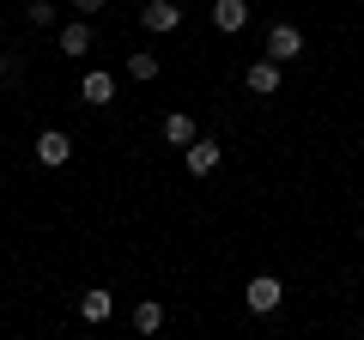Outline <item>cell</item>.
Instances as JSON below:
<instances>
[{"label":"cell","instance_id":"1","mask_svg":"<svg viewBox=\"0 0 364 340\" xmlns=\"http://www.w3.org/2000/svg\"><path fill=\"white\" fill-rule=\"evenodd\" d=\"M219 140H207V134H195V140L182 146V164H188V176H213V170H219Z\"/></svg>","mask_w":364,"mask_h":340},{"label":"cell","instance_id":"2","mask_svg":"<svg viewBox=\"0 0 364 340\" xmlns=\"http://www.w3.org/2000/svg\"><path fill=\"white\" fill-rule=\"evenodd\" d=\"M279 298H286V286H279L273 274H255V280H249V292H243V304L255 316H273V310H279Z\"/></svg>","mask_w":364,"mask_h":340},{"label":"cell","instance_id":"3","mask_svg":"<svg viewBox=\"0 0 364 340\" xmlns=\"http://www.w3.org/2000/svg\"><path fill=\"white\" fill-rule=\"evenodd\" d=\"M267 55H273V61H279V67H286V61H298V55H304V31L279 18V25L267 31Z\"/></svg>","mask_w":364,"mask_h":340},{"label":"cell","instance_id":"4","mask_svg":"<svg viewBox=\"0 0 364 340\" xmlns=\"http://www.w3.org/2000/svg\"><path fill=\"white\" fill-rule=\"evenodd\" d=\"M67 158H73V140H67L61 128H43V134H37V164H43V170H61Z\"/></svg>","mask_w":364,"mask_h":340},{"label":"cell","instance_id":"5","mask_svg":"<svg viewBox=\"0 0 364 340\" xmlns=\"http://www.w3.org/2000/svg\"><path fill=\"white\" fill-rule=\"evenodd\" d=\"M140 25L152 31V37H164V31L182 25V6H176V0H146V6H140Z\"/></svg>","mask_w":364,"mask_h":340},{"label":"cell","instance_id":"6","mask_svg":"<svg viewBox=\"0 0 364 340\" xmlns=\"http://www.w3.org/2000/svg\"><path fill=\"white\" fill-rule=\"evenodd\" d=\"M243 85H249L255 97H273V92H279V61H273V55L249 61V67H243Z\"/></svg>","mask_w":364,"mask_h":340},{"label":"cell","instance_id":"7","mask_svg":"<svg viewBox=\"0 0 364 340\" xmlns=\"http://www.w3.org/2000/svg\"><path fill=\"white\" fill-rule=\"evenodd\" d=\"M79 97H85L91 110H104V104H116V79H109L104 67H91V73L79 79Z\"/></svg>","mask_w":364,"mask_h":340},{"label":"cell","instance_id":"8","mask_svg":"<svg viewBox=\"0 0 364 340\" xmlns=\"http://www.w3.org/2000/svg\"><path fill=\"white\" fill-rule=\"evenodd\" d=\"M213 25H219L225 37H237V31L249 25V0H213Z\"/></svg>","mask_w":364,"mask_h":340},{"label":"cell","instance_id":"9","mask_svg":"<svg viewBox=\"0 0 364 340\" xmlns=\"http://www.w3.org/2000/svg\"><path fill=\"white\" fill-rule=\"evenodd\" d=\"M109 310H116V298H109L104 286H91L85 298H79V316H85V322H109Z\"/></svg>","mask_w":364,"mask_h":340},{"label":"cell","instance_id":"10","mask_svg":"<svg viewBox=\"0 0 364 340\" xmlns=\"http://www.w3.org/2000/svg\"><path fill=\"white\" fill-rule=\"evenodd\" d=\"M61 55H91V25H85V18L61 25Z\"/></svg>","mask_w":364,"mask_h":340},{"label":"cell","instance_id":"11","mask_svg":"<svg viewBox=\"0 0 364 340\" xmlns=\"http://www.w3.org/2000/svg\"><path fill=\"white\" fill-rule=\"evenodd\" d=\"M188 140H195V116H188V110L164 116V146H188Z\"/></svg>","mask_w":364,"mask_h":340},{"label":"cell","instance_id":"12","mask_svg":"<svg viewBox=\"0 0 364 340\" xmlns=\"http://www.w3.org/2000/svg\"><path fill=\"white\" fill-rule=\"evenodd\" d=\"M134 328H140V334H158V328H164V304L140 298V304H134Z\"/></svg>","mask_w":364,"mask_h":340},{"label":"cell","instance_id":"13","mask_svg":"<svg viewBox=\"0 0 364 340\" xmlns=\"http://www.w3.org/2000/svg\"><path fill=\"white\" fill-rule=\"evenodd\" d=\"M25 25L49 31V25H55V0H31V6H25Z\"/></svg>","mask_w":364,"mask_h":340},{"label":"cell","instance_id":"14","mask_svg":"<svg viewBox=\"0 0 364 340\" xmlns=\"http://www.w3.org/2000/svg\"><path fill=\"white\" fill-rule=\"evenodd\" d=\"M128 73L140 79V85H146V79H158V55H152V49H146V55H128Z\"/></svg>","mask_w":364,"mask_h":340},{"label":"cell","instance_id":"15","mask_svg":"<svg viewBox=\"0 0 364 340\" xmlns=\"http://www.w3.org/2000/svg\"><path fill=\"white\" fill-rule=\"evenodd\" d=\"M73 13L79 18H97V13H104V0H73Z\"/></svg>","mask_w":364,"mask_h":340},{"label":"cell","instance_id":"16","mask_svg":"<svg viewBox=\"0 0 364 340\" xmlns=\"http://www.w3.org/2000/svg\"><path fill=\"white\" fill-rule=\"evenodd\" d=\"M0 73H6V55H0Z\"/></svg>","mask_w":364,"mask_h":340}]
</instances>
